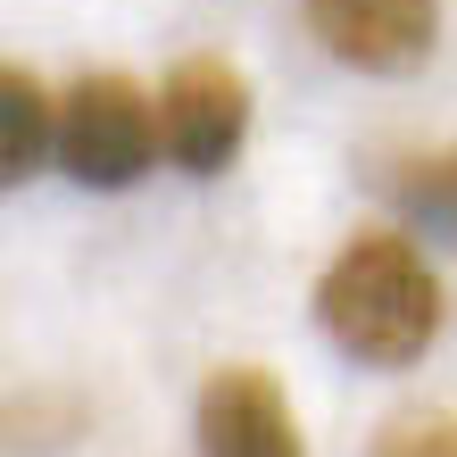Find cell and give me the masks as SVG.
I'll use <instances>...</instances> for the list:
<instances>
[{
  "instance_id": "obj_6",
  "label": "cell",
  "mask_w": 457,
  "mask_h": 457,
  "mask_svg": "<svg viewBox=\"0 0 457 457\" xmlns=\"http://www.w3.org/2000/svg\"><path fill=\"white\" fill-rule=\"evenodd\" d=\"M42 150H59V100L42 92L34 67H0V175L25 183Z\"/></svg>"
},
{
  "instance_id": "obj_5",
  "label": "cell",
  "mask_w": 457,
  "mask_h": 457,
  "mask_svg": "<svg viewBox=\"0 0 457 457\" xmlns=\"http://www.w3.org/2000/svg\"><path fill=\"white\" fill-rule=\"evenodd\" d=\"M200 457H308L300 416H291L283 383L266 366H217L200 383Z\"/></svg>"
},
{
  "instance_id": "obj_4",
  "label": "cell",
  "mask_w": 457,
  "mask_h": 457,
  "mask_svg": "<svg viewBox=\"0 0 457 457\" xmlns=\"http://www.w3.org/2000/svg\"><path fill=\"white\" fill-rule=\"evenodd\" d=\"M308 34L358 75H408L441 42V0H300Z\"/></svg>"
},
{
  "instance_id": "obj_3",
  "label": "cell",
  "mask_w": 457,
  "mask_h": 457,
  "mask_svg": "<svg viewBox=\"0 0 457 457\" xmlns=\"http://www.w3.org/2000/svg\"><path fill=\"white\" fill-rule=\"evenodd\" d=\"M158 133H167V158L183 175H225L241 133H250V75L217 50L175 59L158 84Z\"/></svg>"
},
{
  "instance_id": "obj_7",
  "label": "cell",
  "mask_w": 457,
  "mask_h": 457,
  "mask_svg": "<svg viewBox=\"0 0 457 457\" xmlns=\"http://www.w3.org/2000/svg\"><path fill=\"white\" fill-rule=\"evenodd\" d=\"M391 200L408 208L424 233H449L457 241V142L433 150V158H416L408 175H391Z\"/></svg>"
},
{
  "instance_id": "obj_8",
  "label": "cell",
  "mask_w": 457,
  "mask_h": 457,
  "mask_svg": "<svg viewBox=\"0 0 457 457\" xmlns=\"http://www.w3.org/2000/svg\"><path fill=\"white\" fill-rule=\"evenodd\" d=\"M366 457H457V416L449 408H399Z\"/></svg>"
},
{
  "instance_id": "obj_2",
  "label": "cell",
  "mask_w": 457,
  "mask_h": 457,
  "mask_svg": "<svg viewBox=\"0 0 457 457\" xmlns=\"http://www.w3.org/2000/svg\"><path fill=\"white\" fill-rule=\"evenodd\" d=\"M158 150H167L158 100L133 84V75L100 67V75H84V84L59 100V167L84 183V192H125V183H142L158 167Z\"/></svg>"
},
{
  "instance_id": "obj_1",
  "label": "cell",
  "mask_w": 457,
  "mask_h": 457,
  "mask_svg": "<svg viewBox=\"0 0 457 457\" xmlns=\"http://www.w3.org/2000/svg\"><path fill=\"white\" fill-rule=\"evenodd\" d=\"M441 275L424 266V250L408 233H391V225H366V233H349L333 266L316 275V325H325V341L341 349V358H358V366H416L424 349L441 341Z\"/></svg>"
}]
</instances>
